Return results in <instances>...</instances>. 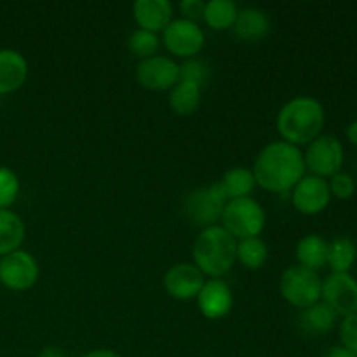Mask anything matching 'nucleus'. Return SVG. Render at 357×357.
I'll use <instances>...</instances> for the list:
<instances>
[{"label": "nucleus", "instance_id": "nucleus-1", "mask_svg": "<svg viewBox=\"0 0 357 357\" xmlns=\"http://www.w3.org/2000/svg\"><path fill=\"white\" fill-rule=\"evenodd\" d=\"M305 169L303 153L298 146L286 142H274L258 153L253 176L264 190L286 194L305 176Z\"/></svg>", "mask_w": 357, "mask_h": 357}, {"label": "nucleus", "instance_id": "nucleus-2", "mask_svg": "<svg viewBox=\"0 0 357 357\" xmlns=\"http://www.w3.org/2000/svg\"><path fill=\"white\" fill-rule=\"evenodd\" d=\"M326 114L319 100L312 96H296L289 100L278 114V131L286 143L309 145L321 136Z\"/></svg>", "mask_w": 357, "mask_h": 357}, {"label": "nucleus", "instance_id": "nucleus-3", "mask_svg": "<svg viewBox=\"0 0 357 357\" xmlns=\"http://www.w3.org/2000/svg\"><path fill=\"white\" fill-rule=\"evenodd\" d=\"M194 265L204 275L220 279L237 260V243L223 227H206L194 243Z\"/></svg>", "mask_w": 357, "mask_h": 357}, {"label": "nucleus", "instance_id": "nucleus-4", "mask_svg": "<svg viewBox=\"0 0 357 357\" xmlns=\"http://www.w3.org/2000/svg\"><path fill=\"white\" fill-rule=\"evenodd\" d=\"M223 229L234 239L258 237L265 227V211L255 199L243 197L227 202L222 215Z\"/></svg>", "mask_w": 357, "mask_h": 357}, {"label": "nucleus", "instance_id": "nucleus-5", "mask_svg": "<svg viewBox=\"0 0 357 357\" xmlns=\"http://www.w3.org/2000/svg\"><path fill=\"white\" fill-rule=\"evenodd\" d=\"M279 288L286 302L291 303L296 309L305 310L321 300L323 279L317 272L302 265H295L282 272Z\"/></svg>", "mask_w": 357, "mask_h": 357}, {"label": "nucleus", "instance_id": "nucleus-6", "mask_svg": "<svg viewBox=\"0 0 357 357\" xmlns=\"http://www.w3.org/2000/svg\"><path fill=\"white\" fill-rule=\"evenodd\" d=\"M227 199L225 190L220 181L209 185V187L197 188L185 197L183 209L188 218L201 227H213L222 220L223 209H225Z\"/></svg>", "mask_w": 357, "mask_h": 357}, {"label": "nucleus", "instance_id": "nucleus-7", "mask_svg": "<svg viewBox=\"0 0 357 357\" xmlns=\"http://www.w3.org/2000/svg\"><path fill=\"white\" fill-rule=\"evenodd\" d=\"M303 160H305V167L312 173V176L326 180L333 174L340 173L342 167H344V145L337 136L321 135L309 143L305 153H303Z\"/></svg>", "mask_w": 357, "mask_h": 357}, {"label": "nucleus", "instance_id": "nucleus-8", "mask_svg": "<svg viewBox=\"0 0 357 357\" xmlns=\"http://www.w3.org/2000/svg\"><path fill=\"white\" fill-rule=\"evenodd\" d=\"M321 298L335 310L338 317L357 314V279L354 275L331 272L323 281Z\"/></svg>", "mask_w": 357, "mask_h": 357}, {"label": "nucleus", "instance_id": "nucleus-9", "mask_svg": "<svg viewBox=\"0 0 357 357\" xmlns=\"http://www.w3.org/2000/svg\"><path fill=\"white\" fill-rule=\"evenodd\" d=\"M38 279V264L26 251H13L0 260V282L13 291L30 289Z\"/></svg>", "mask_w": 357, "mask_h": 357}, {"label": "nucleus", "instance_id": "nucleus-10", "mask_svg": "<svg viewBox=\"0 0 357 357\" xmlns=\"http://www.w3.org/2000/svg\"><path fill=\"white\" fill-rule=\"evenodd\" d=\"M204 31L197 23L185 17L171 21L164 30V45L167 51L180 58L197 56L204 47Z\"/></svg>", "mask_w": 357, "mask_h": 357}, {"label": "nucleus", "instance_id": "nucleus-11", "mask_svg": "<svg viewBox=\"0 0 357 357\" xmlns=\"http://www.w3.org/2000/svg\"><path fill=\"white\" fill-rule=\"evenodd\" d=\"M136 80L149 91L173 89L180 80V66L166 56H152L136 66Z\"/></svg>", "mask_w": 357, "mask_h": 357}, {"label": "nucleus", "instance_id": "nucleus-12", "mask_svg": "<svg viewBox=\"0 0 357 357\" xmlns=\"http://www.w3.org/2000/svg\"><path fill=\"white\" fill-rule=\"evenodd\" d=\"M293 206L302 215H319L330 206L331 192L328 181L319 176H303L291 194Z\"/></svg>", "mask_w": 357, "mask_h": 357}, {"label": "nucleus", "instance_id": "nucleus-13", "mask_svg": "<svg viewBox=\"0 0 357 357\" xmlns=\"http://www.w3.org/2000/svg\"><path fill=\"white\" fill-rule=\"evenodd\" d=\"M204 282V274L192 264L173 265L164 275V288L176 300L197 298Z\"/></svg>", "mask_w": 357, "mask_h": 357}, {"label": "nucleus", "instance_id": "nucleus-14", "mask_svg": "<svg viewBox=\"0 0 357 357\" xmlns=\"http://www.w3.org/2000/svg\"><path fill=\"white\" fill-rule=\"evenodd\" d=\"M199 310L208 319H222L232 310L234 296L229 284L222 279H209L197 295Z\"/></svg>", "mask_w": 357, "mask_h": 357}, {"label": "nucleus", "instance_id": "nucleus-15", "mask_svg": "<svg viewBox=\"0 0 357 357\" xmlns=\"http://www.w3.org/2000/svg\"><path fill=\"white\" fill-rule=\"evenodd\" d=\"M132 16L142 30L164 31L173 21V3L169 0H138L132 6Z\"/></svg>", "mask_w": 357, "mask_h": 357}, {"label": "nucleus", "instance_id": "nucleus-16", "mask_svg": "<svg viewBox=\"0 0 357 357\" xmlns=\"http://www.w3.org/2000/svg\"><path fill=\"white\" fill-rule=\"evenodd\" d=\"M28 77V63L21 52L13 49L0 51V94L20 89Z\"/></svg>", "mask_w": 357, "mask_h": 357}, {"label": "nucleus", "instance_id": "nucleus-17", "mask_svg": "<svg viewBox=\"0 0 357 357\" xmlns=\"http://www.w3.org/2000/svg\"><path fill=\"white\" fill-rule=\"evenodd\" d=\"M271 30V20L267 13L257 7H246L241 9L237 20L234 23V33L243 42H260Z\"/></svg>", "mask_w": 357, "mask_h": 357}, {"label": "nucleus", "instance_id": "nucleus-18", "mask_svg": "<svg viewBox=\"0 0 357 357\" xmlns=\"http://www.w3.org/2000/svg\"><path fill=\"white\" fill-rule=\"evenodd\" d=\"M296 260L302 267L317 272L328 264V243L323 236L309 234L296 244Z\"/></svg>", "mask_w": 357, "mask_h": 357}, {"label": "nucleus", "instance_id": "nucleus-19", "mask_svg": "<svg viewBox=\"0 0 357 357\" xmlns=\"http://www.w3.org/2000/svg\"><path fill=\"white\" fill-rule=\"evenodd\" d=\"M24 234L23 220L10 209H0V257L20 250Z\"/></svg>", "mask_w": 357, "mask_h": 357}, {"label": "nucleus", "instance_id": "nucleus-20", "mask_svg": "<svg viewBox=\"0 0 357 357\" xmlns=\"http://www.w3.org/2000/svg\"><path fill=\"white\" fill-rule=\"evenodd\" d=\"M357 260V246L349 237H337L328 243V264L335 274H347Z\"/></svg>", "mask_w": 357, "mask_h": 357}, {"label": "nucleus", "instance_id": "nucleus-21", "mask_svg": "<svg viewBox=\"0 0 357 357\" xmlns=\"http://www.w3.org/2000/svg\"><path fill=\"white\" fill-rule=\"evenodd\" d=\"M202 87L195 86L192 82H183L178 80L176 86L173 87L169 96V105L174 114L178 115H192L197 112L201 105Z\"/></svg>", "mask_w": 357, "mask_h": 357}, {"label": "nucleus", "instance_id": "nucleus-22", "mask_svg": "<svg viewBox=\"0 0 357 357\" xmlns=\"http://www.w3.org/2000/svg\"><path fill=\"white\" fill-rule=\"evenodd\" d=\"M337 319L338 316L335 314V310L330 305H326L323 300L314 303L312 307L305 309L302 314L303 328L316 335L330 333L335 328V324H337Z\"/></svg>", "mask_w": 357, "mask_h": 357}, {"label": "nucleus", "instance_id": "nucleus-23", "mask_svg": "<svg viewBox=\"0 0 357 357\" xmlns=\"http://www.w3.org/2000/svg\"><path fill=\"white\" fill-rule=\"evenodd\" d=\"M220 185L225 190L227 199L234 201V199L250 197L257 181H255L253 171L246 169V167H232L223 174Z\"/></svg>", "mask_w": 357, "mask_h": 357}, {"label": "nucleus", "instance_id": "nucleus-24", "mask_svg": "<svg viewBox=\"0 0 357 357\" xmlns=\"http://www.w3.org/2000/svg\"><path fill=\"white\" fill-rule=\"evenodd\" d=\"M237 14H239V9L232 0H211L206 3L202 20L213 30H227V28L234 26Z\"/></svg>", "mask_w": 357, "mask_h": 357}, {"label": "nucleus", "instance_id": "nucleus-25", "mask_svg": "<svg viewBox=\"0 0 357 357\" xmlns=\"http://www.w3.org/2000/svg\"><path fill=\"white\" fill-rule=\"evenodd\" d=\"M268 250L267 244L260 239V237H250V239H243L237 244V260L244 265V267L257 271L261 268L267 261Z\"/></svg>", "mask_w": 357, "mask_h": 357}, {"label": "nucleus", "instance_id": "nucleus-26", "mask_svg": "<svg viewBox=\"0 0 357 357\" xmlns=\"http://www.w3.org/2000/svg\"><path fill=\"white\" fill-rule=\"evenodd\" d=\"M157 47H159V38L152 31L139 28V30L132 31L131 37H129V51L142 59L152 58L155 54Z\"/></svg>", "mask_w": 357, "mask_h": 357}, {"label": "nucleus", "instance_id": "nucleus-27", "mask_svg": "<svg viewBox=\"0 0 357 357\" xmlns=\"http://www.w3.org/2000/svg\"><path fill=\"white\" fill-rule=\"evenodd\" d=\"M20 194V180L9 167H0V209H7L16 202Z\"/></svg>", "mask_w": 357, "mask_h": 357}, {"label": "nucleus", "instance_id": "nucleus-28", "mask_svg": "<svg viewBox=\"0 0 357 357\" xmlns=\"http://www.w3.org/2000/svg\"><path fill=\"white\" fill-rule=\"evenodd\" d=\"M208 79V66L202 61H199V59H187V61L180 66V80H183V82H192L199 87H204Z\"/></svg>", "mask_w": 357, "mask_h": 357}, {"label": "nucleus", "instance_id": "nucleus-29", "mask_svg": "<svg viewBox=\"0 0 357 357\" xmlns=\"http://www.w3.org/2000/svg\"><path fill=\"white\" fill-rule=\"evenodd\" d=\"M328 187H330L331 197H337L340 201H349V199H352V195L356 192V181L351 174L340 171V173L333 174L330 178Z\"/></svg>", "mask_w": 357, "mask_h": 357}, {"label": "nucleus", "instance_id": "nucleus-30", "mask_svg": "<svg viewBox=\"0 0 357 357\" xmlns=\"http://www.w3.org/2000/svg\"><path fill=\"white\" fill-rule=\"evenodd\" d=\"M340 342L342 347L357 356V314L347 316L340 323Z\"/></svg>", "mask_w": 357, "mask_h": 357}, {"label": "nucleus", "instance_id": "nucleus-31", "mask_svg": "<svg viewBox=\"0 0 357 357\" xmlns=\"http://www.w3.org/2000/svg\"><path fill=\"white\" fill-rule=\"evenodd\" d=\"M181 13L185 14V20L188 21H197L204 16V9H206V2L202 0H183L180 3Z\"/></svg>", "mask_w": 357, "mask_h": 357}, {"label": "nucleus", "instance_id": "nucleus-32", "mask_svg": "<svg viewBox=\"0 0 357 357\" xmlns=\"http://www.w3.org/2000/svg\"><path fill=\"white\" fill-rule=\"evenodd\" d=\"M326 357H357V356L352 354V352L347 351L345 347H342V345H337V347L330 349V352H328Z\"/></svg>", "mask_w": 357, "mask_h": 357}, {"label": "nucleus", "instance_id": "nucleus-33", "mask_svg": "<svg viewBox=\"0 0 357 357\" xmlns=\"http://www.w3.org/2000/svg\"><path fill=\"white\" fill-rule=\"evenodd\" d=\"M345 135H347V139L352 143V145L357 146V121L351 122L347 128V131H345Z\"/></svg>", "mask_w": 357, "mask_h": 357}, {"label": "nucleus", "instance_id": "nucleus-34", "mask_svg": "<svg viewBox=\"0 0 357 357\" xmlns=\"http://www.w3.org/2000/svg\"><path fill=\"white\" fill-rule=\"evenodd\" d=\"M82 357H121L117 352L114 351H107V349H101V351H93V352H87L86 356Z\"/></svg>", "mask_w": 357, "mask_h": 357}, {"label": "nucleus", "instance_id": "nucleus-35", "mask_svg": "<svg viewBox=\"0 0 357 357\" xmlns=\"http://www.w3.org/2000/svg\"><path fill=\"white\" fill-rule=\"evenodd\" d=\"M38 357H65V354H63L61 349L58 347H45Z\"/></svg>", "mask_w": 357, "mask_h": 357}]
</instances>
